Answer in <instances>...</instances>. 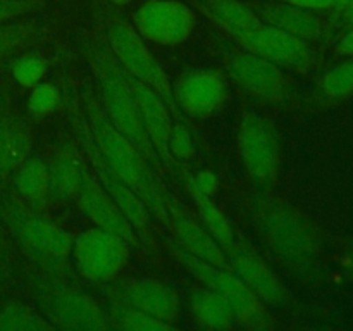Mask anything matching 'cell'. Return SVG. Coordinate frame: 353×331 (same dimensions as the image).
Instances as JSON below:
<instances>
[{
    "label": "cell",
    "mask_w": 353,
    "mask_h": 331,
    "mask_svg": "<svg viewBox=\"0 0 353 331\" xmlns=\"http://www.w3.org/2000/svg\"><path fill=\"white\" fill-rule=\"evenodd\" d=\"M10 241L7 238L6 228L0 223V279L6 278L12 265V250H10Z\"/></svg>",
    "instance_id": "34"
},
{
    "label": "cell",
    "mask_w": 353,
    "mask_h": 331,
    "mask_svg": "<svg viewBox=\"0 0 353 331\" xmlns=\"http://www.w3.org/2000/svg\"><path fill=\"white\" fill-rule=\"evenodd\" d=\"M83 54L95 69V74L99 78L102 109L107 119L141 152L150 166H161V157L141 124L133 93L116 59L105 48H100L97 45H85Z\"/></svg>",
    "instance_id": "5"
},
{
    "label": "cell",
    "mask_w": 353,
    "mask_h": 331,
    "mask_svg": "<svg viewBox=\"0 0 353 331\" xmlns=\"http://www.w3.org/2000/svg\"><path fill=\"white\" fill-rule=\"evenodd\" d=\"M334 52L340 57H353V26L347 28V31L341 34L336 47H334Z\"/></svg>",
    "instance_id": "36"
},
{
    "label": "cell",
    "mask_w": 353,
    "mask_h": 331,
    "mask_svg": "<svg viewBox=\"0 0 353 331\" xmlns=\"http://www.w3.org/2000/svg\"><path fill=\"white\" fill-rule=\"evenodd\" d=\"M255 14L265 24L279 28L300 40L312 43L326 34V24L316 14V10L303 9L292 3H264L255 7Z\"/></svg>",
    "instance_id": "20"
},
{
    "label": "cell",
    "mask_w": 353,
    "mask_h": 331,
    "mask_svg": "<svg viewBox=\"0 0 353 331\" xmlns=\"http://www.w3.org/2000/svg\"><path fill=\"white\" fill-rule=\"evenodd\" d=\"M231 79L269 103H279L288 95V79L278 64L254 52H238L228 62Z\"/></svg>",
    "instance_id": "15"
},
{
    "label": "cell",
    "mask_w": 353,
    "mask_h": 331,
    "mask_svg": "<svg viewBox=\"0 0 353 331\" xmlns=\"http://www.w3.org/2000/svg\"><path fill=\"white\" fill-rule=\"evenodd\" d=\"M226 95V79L216 69H188L172 86L176 107L202 121L219 112Z\"/></svg>",
    "instance_id": "14"
},
{
    "label": "cell",
    "mask_w": 353,
    "mask_h": 331,
    "mask_svg": "<svg viewBox=\"0 0 353 331\" xmlns=\"http://www.w3.org/2000/svg\"><path fill=\"white\" fill-rule=\"evenodd\" d=\"M319 97L324 102H340L353 95V57L340 62L321 78Z\"/></svg>",
    "instance_id": "28"
},
{
    "label": "cell",
    "mask_w": 353,
    "mask_h": 331,
    "mask_svg": "<svg viewBox=\"0 0 353 331\" xmlns=\"http://www.w3.org/2000/svg\"><path fill=\"white\" fill-rule=\"evenodd\" d=\"M186 186H188L190 193L193 195V200H195V205L199 209L200 217H202L203 224L207 226V231L212 234L214 240L219 243V247L223 248L224 252H228L230 248L234 247L236 243V238H234V231L231 228L230 221L226 219L223 212L216 207V203L195 185L192 178L186 174Z\"/></svg>",
    "instance_id": "26"
},
{
    "label": "cell",
    "mask_w": 353,
    "mask_h": 331,
    "mask_svg": "<svg viewBox=\"0 0 353 331\" xmlns=\"http://www.w3.org/2000/svg\"><path fill=\"white\" fill-rule=\"evenodd\" d=\"M119 69L124 74V78H126L128 85H130L133 99L137 102L138 116H140L141 124H143L145 131L150 137L159 157H161V161L171 162L172 154L169 150V140H171L172 133V121L171 116H169L168 106H165L164 100L161 99V95L152 86L134 78L133 74H130L121 66Z\"/></svg>",
    "instance_id": "18"
},
{
    "label": "cell",
    "mask_w": 353,
    "mask_h": 331,
    "mask_svg": "<svg viewBox=\"0 0 353 331\" xmlns=\"http://www.w3.org/2000/svg\"><path fill=\"white\" fill-rule=\"evenodd\" d=\"M14 195L33 209L45 210L50 202L47 162L38 157H28L12 174Z\"/></svg>",
    "instance_id": "25"
},
{
    "label": "cell",
    "mask_w": 353,
    "mask_h": 331,
    "mask_svg": "<svg viewBox=\"0 0 353 331\" xmlns=\"http://www.w3.org/2000/svg\"><path fill=\"white\" fill-rule=\"evenodd\" d=\"M33 133L23 117L0 114V181L14 174L17 168L30 157Z\"/></svg>",
    "instance_id": "21"
},
{
    "label": "cell",
    "mask_w": 353,
    "mask_h": 331,
    "mask_svg": "<svg viewBox=\"0 0 353 331\" xmlns=\"http://www.w3.org/2000/svg\"><path fill=\"white\" fill-rule=\"evenodd\" d=\"M86 121L92 130L93 140L100 148L110 168L140 195L152 217L169 230V214L164 203V186L157 181L150 162L141 152L114 128L107 119L102 106L90 93H85Z\"/></svg>",
    "instance_id": "2"
},
{
    "label": "cell",
    "mask_w": 353,
    "mask_h": 331,
    "mask_svg": "<svg viewBox=\"0 0 353 331\" xmlns=\"http://www.w3.org/2000/svg\"><path fill=\"white\" fill-rule=\"evenodd\" d=\"M37 34L38 24L34 21L14 24L0 23V59L19 50L21 47L30 43Z\"/></svg>",
    "instance_id": "31"
},
{
    "label": "cell",
    "mask_w": 353,
    "mask_h": 331,
    "mask_svg": "<svg viewBox=\"0 0 353 331\" xmlns=\"http://www.w3.org/2000/svg\"><path fill=\"white\" fill-rule=\"evenodd\" d=\"M105 41L109 52L121 68L152 86L169 109H176L171 79L165 74L157 59L148 50L143 38L134 30V26L123 19L110 21L105 30Z\"/></svg>",
    "instance_id": "9"
},
{
    "label": "cell",
    "mask_w": 353,
    "mask_h": 331,
    "mask_svg": "<svg viewBox=\"0 0 353 331\" xmlns=\"http://www.w3.org/2000/svg\"><path fill=\"white\" fill-rule=\"evenodd\" d=\"M48 69V62L40 54H26L17 57L10 66L12 78L24 88H33L34 85L41 83L45 72Z\"/></svg>",
    "instance_id": "30"
},
{
    "label": "cell",
    "mask_w": 353,
    "mask_h": 331,
    "mask_svg": "<svg viewBox=\"0 0 353 331\" xmlns=\"http://www.w3.org/2000/svg\"><path fill=\"white\" fill-rule=\"evenodd\" d=\"M164 203L169 214V231L174 237L176 245L188 252L193 257H199L202 261L210 262V264L221 265V268H230L228 265L226 254L219 247L212 234L207 230H203L196 221H193L178 200L171 195V192L164 188Z\"/></svg>",
    "instance_id": "19"
},
{
    "label": "cell",
    "mask_w": 353,
    "mask_h": 331,
    "mask_svg": "<svg viewBox=\"0 0 353 331\" xmlns=\"http://www.w3.org/2000/svg\"><path fill=\"white\" fill-rule=\"evenodd\" d=\"M26 278L41 316L54 330L100 331L109 328L105 309L88 293L69 285L64 276L50 274L34 265Z\"/></svg>",
    "instance_id": "4"
},
{
    "label": "cell",
    "mask_w": 353,
    "mask_h": 331,
    "mask_svg": "<svg viewBox=\"0 0 353 331\" xmlns=\"http://www.w3.org/2000/svg\"><path fill=\"white\" fill-rule=\"evenodd\" d=\"M190 312L203 330L224 331L238 326L236 314L223 295L202 286L190 295Z\"/></svg>",
    "instance_id": "24"
},
{
    "label": "cell",
    "mask_w": 353,
    "mask_h": 331,
    "mask_svg": "<svg viewBox=\"0 0 353 331\" xmlns=\"http://www.w3.org/2000/svg\"><path fill=\"white\" fill-rule=\"evenodd\" d=\"M169 252L203 286L217 292L230 302L236 314L238 326L257 331L268 330L272 326L268 305L230 268H221V265L193 257L178 245H171Z\"/></svg>",
    "instance_id": "7"
},
{
    "label": "cell",
    "mask_w": 353,
    "mask_h": 331,
    "mask_svg": "<svg viewBox=\"0 0 353 331\" xmlns=\"http://www.w3.org/2000/svg\"><path fill=\"white\" fill-rule=\"evenodd\" d=\"M231 271L272 309H285L290 305V295L281 279L272 272V269L255 254L252 248L236 241L233 248L224 252Z\"/></svg>",
    "instance_id": "16"
},
{
    "label": "cell",
    "mask_w": 353,
    "mask_h": 331,
    "mask_svg": "<svg viewBox=\"0 0 353 331\" xmlns=\"http://www.w3.org/2000/svg\"><path fill=\"white\" fill-rule=\"evenodd\" d=\"M112 3H116V6H126V3H130L131 0H110Z\"/></svg>",
    "instance_id": "39"
},
{
    "label": "cell",
    "mask_w": 353,
    "mask_h": 331,
    "mask_svg": "<svg viewBox=\"0 0 353 331\" xmlns=\"http://www.w3.org/2000/svg\"><path fill=\"white\" fill-rule=\"evenodd\" d=\"M238 150L241 164L252 181L271 188L281 174L283 152L274 123L261 114L248 112L238 128Z\"/></svg>",
    "instance_id": "8"
},
{
    "label": "cell",
    "mask_w": 353,
    "mask_h": 331,
    "mask_svg": "<svg viewBox=\"0 0 353 331\" xmlns=\"http://www.w3.org/2000/svg\"><path fill=\"white\" fill-rule=\"evenodd\" d=\"M62 106V95L52 83H38L28 97V112L33 117H47Z\"/></svg>",
    "instance_id": "32"
},
{
    "label": "cell",
    "mask_w": 353,
    "mask_h": 331,
    "mask_svg": "<svg viewBox=\"0 0 353 331\" xmlns=\"http://www.w3.org/2000/svg\"><path fill=\"white\" fill-rule=\"evenodd\" d=\"M133 26L145 40L176 47L192 37L195 16L179 0H148L134 10Z\"/></svg>",
    "instance_id": "12"
},
{
    "label": "cell",
    "mask_w": 353,
    "mask_h": 331,
    "mask_svg": "<svg viewBox=\"0 0 353 331\" xmlns=\"http://www.w3.org/2000/svg\"><path fill=\"white\" fill-rule=\"evenodd\" d=\"M107 321H109V328L121 331H171V324L162 323V321L154 319V317L147 316V314L140 312V310L128 307L124 303L116 302V300H109L105 307Z\"/></svg>",
    "instance_id": "27"
},
{
    "label": "cell",
    "mask_w": 353,
    "mask_h": 331,
    "mask_svg": "<svg viewBox=\"0 0 353 331\" xmlns=\"http://www.w3.org/2000/svg\"><path fill=\"white\" fill-rule=\"evenodd\" d=\"M48 183H50V200L64 202L74 199L83 183L86 166L79 159L78 150L65 145L55 152L47 162Z\"/></svg>",
    "instance_id": "22"
},
{
    "label": "cell",
    "mask_w": 353,
    "mask_h": 331,
    "mask_svg": "<svg viewBox=\"0 0 353 331\" xmlns=\"http://www.w3.org/2000/svg\"><path fill=\"white\" fill-rule=\"evenodd\" d=\"M72 261L79 274L102 285L116 279L130 257V243L121 234L93 226L72 240Z\"/></svg>",
    "instance_id": "10"
},
{
    "label": "cell",
    "mask_w": 353,
    "mask_h": 331,
    "mask_svg": "<svg viewBox=\"0 0 353 331\" xmlns=\"http://www.w3.org/2000/svg\"><path fill=\"white\" fill-rule=\"evenodd\" d=\"M50 323L41 314L23 303H9L0 309V331H50Z\"/></svg>",
    "instance_id": "29"
},
{
    "label": "cell",
    "mask_w": 353,
    "mask_h": 331,
    "mask_svg": "<svg viewBox=\"0 0 353 331\" xmlns=\"http://www.w3.org/2000/svg\"><path fill=\"white\" fill-rule=\"evenodd\" d=\"M0 223L37 268L55 276L65 274L74 240L65 228L45 216L43 210L21 202L14 193L0 199Z\"/></svg>",
    "instance_id": "3"
},
{
    "label": "cell",
    "mask_w": 353,
    "mask_h": 331,
    "mask_svg": "<svg viewBox=\"0 0 353 331\" xmlns=\"http://www.w3.org/2000/svg\"><path fill=\"white\" fill-rule=\"evenodd\" d=\"M348 265H350V271L353 272V243H352L350 250H348Z\"/></svg>",
    "instance_id": "38"
},
{
    "label": "cell",
    "mask_w": 353,
    "mask_h": 331,
    "mask_svg": "<svg viewBox=\"0 0 353 331\" xmlns=\"http://www.w3.org/2000/svg\"><path fill=\"white\" fill-rule=\"evenodd\" d=\"M40 7V0H0V23L34 12Z\"/></svg>",
    "instance_id": "33"
},
{
    "label": "cell",
    "mask_w": 353,
    "mask_h": 331,
    "mask_svg": "<svg viewBox=\"0 0 353 331\" xmlns=\"http://www.w3.org/2000/svg\"><path fill=\"white\" fill-rule=\"evenodd\" d=\"M252 224L265 250L295 276H310L321 261V238L316 226L299 207L271 193L247 199Z\"/></svg>",
    "instance_id": "1"
},
{
    "label": "cell",
    "mask_w": 353,
    "mask_h": 331,
    "mask_svg": "<svg viewBox=\"0 0 353 331\" xmlns=\"http://www.w3.org/2000/svg\"><path fill=\"white\" fill-rule=\"evenodd\" d=\"M334 12H336L338 21H340L341 26H353V0H345L338 9H334Z\"/></svg>",
    "instance_id": "37"
},
{
    "label": "cell",
    "mask_w": 353,
    "mask_h": 331,
    "mask_svg": "<svg viewBox=\"0 0 353 331\" xmlns=\"http://www.w3.org/2000/svg\"><path fill=\"white\" fill-rule=\"evenodd\" d=\"M285 3H292V6L303 7V9L310 10H334L345 2V0H281Z\"/></svg>",
    "instance_id": "35"
},
{
    "label": "cell",
    "mask_w": 353,
    "mask_h": 331,
    "mask_svg": "<svg viewBox=\"0 0 353 331\" xmlns=\"http://www.w3.org/2000/svg\"><path fill=\"white\" fill-rule=\"evenodd\" d=\"M76 202H78L79 210L88 217L90 221L95 223V226L105 228V230L114 231L121 234L130 245H134L138 248H145L141 240L138 238L133 224L130 223L123 210L119 209L116 202L110 199L109 193L102 188L99 179H93L88 169H85L83 183L76 193Z\"/></svg>",
    "instance_id": "17"
},
{
    "label": "cell",
    "mask_w": 353,
    "mask_h": 331,
    "mask_svg": "<svg viewBox=\"0 0 353 331\" xmlns=\"http://www.w3.org/2000/svg\"><path fill=\"white\" fill-rule=\"evenodd\" d=\"M71 114L72 130H74L76 138H78L79 145H81L83 152H85L86 159H88V164L92 166L97 178H99V183L109 193L110 199L119 205V209L130 219V223L133 224L134 231H137L138 238L141 240L143 247L148 252H152V254H157L159 245L154 233V226H152V219L154 217H152L148 207L145 205L140 195L105 161V157H103L100 148L97 147L95 140H93L92 130H90V124L86 121L85 114L79 112L76 106L71 107Z\"/></svg>",
    "instance_id": "6"
},
{
    "label": "cell",
    "mask_w": 353,
    "mask_h": 331,
    "mask_svg": "<svg viewBox=\"0 0 353 331\" xmlns=\"http://www.w3.org/2000/svg\"><path fill=\"white\" fill-rule=\"evenodd\" d=\"M196 3L209 19H212L236 41L262 24L255 10L241 3L240 0H199Z\"/></svg>",
    "instance_id": "23"
},
{
    "label": "cell",
    "mask_w": 353,
    "mask_h": 331,
    "mask_svg": "<svg viewBox=\"0 0 353 331\" xmlns=\"http://www.w3.org/2000/svg\"><path fill=\"white\" fill-rule=\"evenodd\" d=\"M238 43L245 50L269 59L281 69H290L300 74H307L316 66V52L310 43L271 24L262 23Z\"/></svg>",
    "instance_id": "13"
},
{
    "label": "cell",
    "mask_w": 353,
    "mask_h": 331,
    "mask_svg": "<svg viewBox=\"0 0 353 331\" xmlns=\"http://www.w3.org/2000/svg\"><path fill=\"white\" fill-rule=\"evenodd\" d=\"M109 300L124 303L154 319L176 326L181 314L178 292L168 283L154 278H126L110 283L105 288Z\"/></svg>",
    "instance_id": "11"
}]
</instances>
